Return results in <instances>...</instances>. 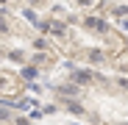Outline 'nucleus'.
I'll list each match as a JSON object with an SVG mask.
<instances>
[{"mask_svg":"<svg viewBox=\"0 0 128 125\" xmlns=\"http://www.w3.org/2000/svg\"><path fill=\"white\" fill-rule=\"evenodd\" d=\"M72 78H75V83H89V81H92L89 72H72Z\"/></svg>","mask_w":128,"mask_h":125,"instance_id":"obj_1","label":"nucleus"},{"mask_svg":"<svg viewBox=\"0 0 128 125\" xmlns=\"http://www.w3.org/2000/svg\"><path fill=\"white\" fill-rule=\"evenodd\" d=\"M89 28H95V31H106V22H100V19H89Z\"/></svg>","mask_w":128,"mask_h":125,"instance_id":"obj_2","label":"nucleus"},{"mask_svg":"<svg viewBox=\"0 0 128 125\" xmlns=\"http://www.w3.org/2000/svg\"><path fill=\"white\" fill-rule=\"evenodd\" d=\"M70 111H72V114H84V109L78 106V103H70Z\"/></svg>","mask_w":128,"mask_h":125,"instance_id":"obj_4","label":"nucleus"},{"mask_svg":"<svg viewBox=\"0 0 128 125\" xmlns=\"http://www.w3.org/2000/svg\"><path fill=\"white\" fill-rule=\"evenodd\" d=\"M61 95H67V97H72V95H78V89H75V86H61Z\"/></svg>","mask_w":128,"mask_h":125,"instance_id":"obj_3","label":"nucleus"},{"mask_svg":"<svg viewBox=\"0 0 128 125\" xmlns=\"http://www.w3.org/2000/svg\"><path fill=\"white\" fill-rule=\"evenodd\" d=\"M22 75H25V78H36V70H34V67H28V70H22Z\"/></svg>","mask_w":128,"mask_h":125,"instance_id":"obj_5","label":"nucleus"}]
</instances>
